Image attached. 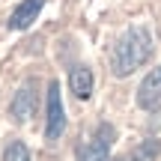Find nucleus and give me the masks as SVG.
Returning <instances> with one entry per match:
<instances>
[{
    "mask_svg": "<svg viewBox=\"0 0 161 161\" xmlns=\"http://www.w3.org/2000/svg\"><path fill=\"white\" fill-rule=\"evenodd\" d=\"M152 57V36L146 27L140 24H131L119 39L114 42V51H110V72L116 78H128L146 66Z\"/></svg>",
    "mask_w": 161,
    "mask_h": 161,
    "instance_id": "1",
    "label": "nucleus"
},
{
    "mask_svg": "<svg viewBox=\"0 0 161 161\" xmlns=\"http://www.w3.org/2000/svg\"><path fill=\"white\" fill-rule=\"evenodd\" d=\"M114 137H116L114 125H110V122H102L90 140H80V143H78L75 158L78 161H108L110 158V143H114Z\"/></svg>",
    "mask_w": 161,
    "mask_h": 161,
    "instance_id": "2",
    "label": "nucleus"
},
{
    "mask_svg": "<svg viewBox=\"0 0 161 161\" xmlns=\"http://www.w3.org/2000/svg\"><path fill=\"white\" fill-rule=\"evenodd\" d=\"M66 131V110L60 98V84H48V102H45V140H60Z\"/></svg>",
    "mask_w": 161,
    "mask_h": 161,
    "instance_id": "3",
    "label": "nucleus"
},
{
    "mask_svg": "<svg viewBox=\"0 0 161 161\" xmlns=\"http://www.w3.org/2000/svg\"><path fill=\"white\" fill-rule=\"evenodd\" d=\"M36 104H39V92H36V80H24L18 86V92L12 96V104H9V116L15 122H27L30 116L36 114Z\"/></svg>",
    "mask_w": 161,
    "mask_h": 161,
    "instance_id": "4",
    "label": "nucleus"
},
{
    "mask_svg": "<svg viewBox=\"0 0 161 161\" xmlns=\"http://www.w3.org/2000/svg\"><path fill=\"white\" fill-rule=\"evenodd\" d=\"M137 108L149 110V114L161 110V66L152 69L149 75L140 80V86H137Z\"/></svg>",
    "mask_w": 161,
    "mask_h": 161,
    "instance_id": "5",
    "label": "nucleus"
},
{
    "mask_svg": "<svg viewBox=\"0 0 161 161\" xmlns=\"http://www.w3.org/2000/svg\"><path fill=\"white\" fill-rule=\"evenodd\" d=\"M42 6H45V0H21L15 6V12L9 15V30H27L39 18Z\"/></svg>",
    "mask_w": 161,
    "mask_h": 161,
    "instance_id": "6",
    "label": "nucleus"
},
{
    "mask_svg": "<svg viewBox=\"0 0 161 161\" xmlns=\"http://www.w3.org/2000/svg\"><path fill=\"white\" fill-rule=\"evenodd\" d=\"M69 86L78 98H90L92 96V72L86 66H72L69 69Z\"/></svg>",
    "mask_w": 161,
    "mask_h": 161,
    "instance_id": "7",
    "label": "nucleus"
},
{
    "mask_svg": "<svg viewBox=\"0 0 161 161\" xmlns=\"http://www.w3.org/2000/svg\"><path fill=\"white\" fill-rule=\"evenodd\" d=\"M158 152H161V140L146 137V140H140V143L131 149L128 161H155V158H158Z\"/></svg>",
    "mask_w": 161,
    "mask_h": 161,
    "instance_id": "8",
    "label": "nucleus"
},
{
    "mask_svg": "<svg viewBox=\"0 0 161 161\" xmlns=\"http://www.w3.org/2000/svg\"><path fill=\"white\" fill-rule=\"evenodd\" d=\"M3 161H30V149L21 140H9L3 149Z\"/></svg>",
    "mask_w": 161,
    "mask_h": 161,
    "instance_id": "9",
    "label": "nucleus"
},
{
    "mask_svg": "<svg viewBox=\"0 0 161 161\" xmlns=\"http://www.w3.org/2000/svg\"><path fill=\"white\" fill-rule=\"evenodd\" d=\"M108 161H122V158H108Z\"/></svg>",
    "mask_w": 161,
    "mask_h": 161,
    "instance_id": "10",
    "label": "nucleus"
}]
</instances>
